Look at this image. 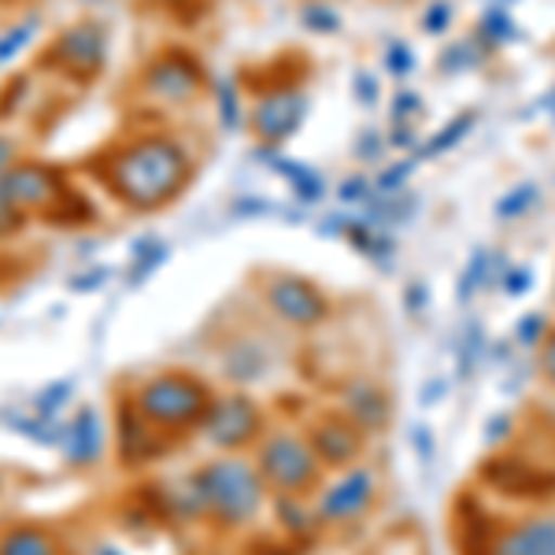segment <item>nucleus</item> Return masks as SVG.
<instances>
[{"label":"nucleus","instance_id":"obj_6","mask_svg":"<svg viewBox=\"0 0 555 555\" xmlns=\"http://www.w3.org/2000/svg\"><path fill=\"white\" fill-rule=\"evenodd\" d=\"M241 86L248 93V130L256 133V145L282 149L285 141H293L304 130L311 112V96L297 75L267 78V82L241 78Z\"/></svg>","mask_w":555,"mask_h":555},{"label":"nucleus","instance_id":"obj_44","mask_svg":"<svg viewBox=\"0 0 555 555\" xmlns=\"http://www.w3.org/2000/svg\"><path fill=\"white\" fill-rule=\"evenodd\" d=\"M533 289V271L530 267H515V271L504 274V293L507 297H522V293Z\"/></svg>","mask_w":555,"mask_h":555},{"label":"nucleus","instance_id":"obj_35","mask_svg":"<svg viewBox=\"0 0 555 555\" xmlns=\"http://www.w3.org/2000/svg\"><path fill=\"white\" fill-rule=\"evenodd\" d=\"M441 70H449V75H460V70H470L474 64H478V52H474V38H467V41H455V44H449V49L441 52Z\"/></svg>","mask_w":555,"mask_h":555},{"label":"nucleus","instance_id":"obj_14","mask_svg":"<svg viewBox=\"0 0 555 555\" xmlns=\"http://www.w3.org/2000/svg\"><path fill=\"white\" fill-rule=\"evenodd\" d=\"M474 555H555V512H530L492 526Z\"/></svg>","mask_w":555,"mask_h":555},{"label":"nucleus","instance_id":"obj_46","mask_svg":"<svg viewBox=\"0 0 555 555\" xmlns=\"http://www.w3.org/2000/svg\"><path fill=\"white\" fill-rule=\"evenodd\" d=\"M404 304H408L411 315H415V311H426V304H429L426 282H408V285H404Z\"/></svg>","mask_w":555,"mask_h":555},{"label":"nucleus","instance_id":"obj_28","mask_svg":"<svg viewBox=\"0 0 555 555\" xmlns=\"http://www.w3.org/2000/svg\"><path fill=\"white\" fill-rule=\"evenodd\" d=\"M415 167H418V156L404 159V164H389L378 178H374V193H378V196L404 193L408 190V178H411V171H415Z\"/></svg>","mask_w":555,"mask_h":555},{"label":"nucleus","instance_id":"obj_24","mask_svg":"<svg viewBox=\"0 0 555 555\" xmlns=\"http://www.w3.org/2000/svg\"><path fill=\"white\" fill-rule=\"evenodd\" d=\"M75 400V382L70 378H60V382H49L41 385L38 392L30 397V411H38L44 418H64V411L70 408Z\"/></svg>","mask_w":555,"mask_h":555},{"label":"nucleus","instance_id":"obj_32","mask_svg":"<svg viewBox=\"0 0 555 555\" xmlns=\"http://www.w3.org/2000/svg\"><path fill=\"white\" fill-rule=\"evenodd\" d=\"M486 278H489V253L486 248H478V253L470 256L467 271H463V278H460V304H467L474 293L486 285Z\"/></svg>","mask_w":555,"mask_h":555},{"label":"nucleus","instance_id":"obj_7","mask_svg":"<svg viewBox=\"0 0 555 555\" xmlns=\"http://www.w3.org/2000/svg\"><path fill=\"white\" fill-rule=\"evenodd\" d=\"M267 426H271L267 408L248 389H215L211 404L196 426V437L211 452H253Z\"/></svg>","mask_w":555,"mask_h":555},{"label":"nucleus","instance_id":"obj_29","mask_svg":"<svg viewBox=\"0 0 555 555\" xmlns=\"http://www.w3.org/2000/svg\"><path fill=\"white\" fill-rule=\"evenodd\" d=\"M382 64H385V70H389L392 78H408L411 70L418 67V56H415V49H411L408 41H389V44H385V52H382Z\"/></svg>","mask_w":555,"mask_h":555},{"label":"nucleus","instance_id":"obj_47","mask_svg":"<svg viewBox=\"0 0 555 555\" xmlns=\"http://www.w3.org/2000/svg\"><path fill=\"white\" fill-rule=\"evenodd\" d=\"M15 159H20V141H15L8 130H0V175H4Z\"/></svg>","mask_w":555,"mask_h":555},{"label":"nucleus","instance_id":"obj_38","mask_svg":"<svg viewBox=\"0 0 555 555\" xmlns=\"http://www.w3.org/2000/svg\"><path fill=\"white\" fill-rule=\"evenodd\" d=\"M418 112H423V96L411 93V89H400V93L392 96V104H389L392 127H397V122H415V115H418Z\"/></svg>","mask_w":555,"mask_h":555},{"label":"nucleus","instance_id":"obj_16","mask_svg":"<svg viewBox=\"0 0 555 555\" xmlns=\"http://www.w3.org/2000/svg\"><path fill=\"white\" fill-rule=\"evenodd\" d=\"M219 366H222V378L230 382V389H253V385L271 378V345H263L253 334H237L222 345L219 352Z\"/></svg>","mask_w":555,"mask_h":555},{"label":"nucleus","instance_id":"obj_43","mask_svg":"<svg viewBox=\"0 0 555 555\" xmlns=\"http://www.w3.org/2000/svg\"><path fill=\"white\" fill-rule=\"evenodd\" d=\"M382 152H385V133L366 127L360 138H356V156H360V159H371V164H374V159H378Z\"/></svg>","mask_w":555,"mask_h":555},{"label":"nucleus","instance_id":"obj_2","mask_svg":"<svg viewBox=\"0 0 555 555\" xmlns=\"http://www.w3.org/2000/svg\"><path fill=\"white\" fill-rule=\"evenodd\" d=\"M201 522L215 533H245L271 507V492L248 452H215L196 463L190 478Z\"/></svg>","mask_w":555,"mask_h":555},{"label":"nucleus","instance_id":"obj_39","mask_svg":"<svg viewBox=\"0 0 555 555\" xmlns=\"http://www.w3.org/2000/svg\"><path fill=\"white\" fill-rule=\"evenodd\" d=\"M408 441H411V449H415V455L423 463H434V455H437V437H434V429H429L426 423H415L408 429Z\"/></svg>","mask_w":555,"mask_h":555},{"label":"nucleus","instance_id":"obj_5","mask_svg":"<svg viewBox=\"0 0 555 555\" xmlns=\"http://www.w3.org/2000/svg\"><path fill=\"white\" fill-rule=\"evenodd\" d=\"M208 67L204 60L190 52L185 44H164L159 52L141 64L133 89L149 107H164V112H178V107H190L208 93Z\"/></svg>","mask_w":555,"mask_h":555},{"label":"nucleus","instance_id":"obj_13","mask_svg":"<svg viewBox=\"0 0 555 555\" xmlns=\"http://www.w3.org/2000/svg\"><path fill=\"white\" fill-rule=\"evenodd\" d=\"M171 437L159 434L156 426L130 404V397L122 392L119 408H115V452L127 470H145L149 463H156L164 452H171Z\"/></svg>","mask_w":555,"mask_h":555},{"label":"nucleus","instance_id":"obj_10","mask_svg":"<svg viewBox=\"0 0 555 555\" xmlns=\"http://www.w3.org/2000/svg\"><path fill=\"white\" fill-rule=\"evenodd\" d=\"M259 304L271 319L289 330H315L334 315V300L319 282L293 271H271L259 278Z\"/></svg>","mask_w":555,"mask_h":555},{"label":"nucleus","instance_id":"obj_1","mask_svg":"<svg viewBox=\"0 0 555 555\" xmlns=\"http://www.w3.org/2000/svg\"><path fill=\"white\" fill-rule=\"evenodd\" d=\"M93 175L122 211L159 215L193 185L196 152L182 133L167 127L130 130L96 156Z\"/></svg>","mask_w":555,"mask_h":555},{"label":"nucleus","instance_id":"obj_21","mask_svg":"<svg viewBox=\"0 0 555 555\" xmlns=\"http://www.w3.org/2000/svg\"><path fill=\"white\" fill-rule=\"evenodd\" d=\"M171 259V245H167L164 237L156 234H145L138 237L130 245V263H127V274H122V282H127V289H141L145 282L159 274V267Z\"/></svg>","mask_w":555,"mask_h":555},{"label":"nucleus","instance_id":"obj_40","mask_svg":"<svg viewBox=\"0 0 555 555\" xmlns=\"http://www.w3.org/2000/svg\"><path fill=\"white\" fill-rule=\"evenodd\" d=\"M452 26V4L449 0H434V4L426 8V15H423V30L426 34H444Z\"/></svg>","mask_w":555,"mask_h":555},{"label":"nucleus","instance_id":"obj_42","mask_svg":"<svg viewBox=\"0 0 555 555\" xmlns=\"http://www.w3.org/2000/svg\"><path fill=\"white\" fill-rule=\"evenodd\" d=\"M26 227H30V219L20 215L12 204L4 201V196H0V241H12L15 234H23Z\"/></svg>","mask_w":555,"mask_h":555},{"label":"nucleus","instance_id":"obj_19","mask_svg":"<svg viewBox=\"0 0 555 555\" xmlns=\"http://www.w3.org/2000/svg\"><path fill=\"white\" fill-rule=\"evenodd\" d=\"M208 96L215 107V122H219L222 133H241L248 130V93L241 86L237 75H211L208 82Z\"/></svg>","mask_w":555,"mask_h":555},{"label":"nucleus","instance_id":"obj_51","mask_svg":"<svg viewBox=\"0 0 555 555\" xmlns=\"http://www.w3.org/2000/svg\"><path fill=\"white\" fill-rule=\"evenodd\" d=\"M0 500H4V474H0Z\"/></svg>","mask_w":555,"mask_h":555},{"label":"nucleus","instance_id":"obj_31","mask_svg":"<svg viewBox=\"0 0 555 555\" xmlns=\"http://www.w3.org/2000/svg\"><path fill=\"white\" fill-rule=\"evenodd\" d=\"M533 204H537V185L526 182V185H518V190H512V193L504 196V201L496 204V215L504 222H515V219H522V215L530 211Z\"/></svg>","mask_w":555,"mask_h":555},{"label":"nucleus","instance_id":"obj_33","mask_svg":"<svg viewBox=\"0 0 555 555\" xmlns=\"http://www.w3.org/2000/svg\"><path fill=\"white\" fill-rule=\"evenodd\" d=\"M337 201L348 204V208H366L374 201V182L366 175H348L341 185H337Z\"/></svg>","mask_w":555,"mask_h":555},{"label":"nucleus","instance_id":"obj_30","mask_svg":"<svg viewBox=\"0 0 555 555\" xmlns=\"http://www.w3.org/2000/svg\"><path fill=\"white\" fill-rule=\"evenodd\" d=\"M107 282H112V267H107V263H93V267H82V271L70 274L67 278V289L78 293V297H86V293H101Z\"/></svg>","mask_w":555,"mask_h":555},{"label":"nucleus","instance_id":"obj_50","mask_svg":"<svg viewBox=\"0 0 555 555\" xmlns=\"http://www.w3.org/2000/svg\"><path fill=\"white\" fill-rule=\"evenodd\" d=\"M96 555H130V552H122L119 544H96Z\"/></svg>","mask_w":555,"mask_h":555},{"label":"nucleus","instance_id":"obj_23","mask_svg":"<svg viewBox=\"0 0 555 555\" xmlns=\"http://www.w3.org/2000/svg\"><path fill=\"white\" fill-rule=\"evenodd\" d=\"M64 418H44L38 411H4V423L38 449H56L60 434H64Z\"/></svg>","mask_w":555,"mask_h":555},{"label":"nucleus","instance_id":"obj_25","mask_svg":"<svg viewBox=\"0 0 555 555\" xmlns=\"http://www.w3.org/2000/svg\"><path fill=\"white\" fill-rule=\"evenodd\" d=\"M300 26L315 38H330V34H341V12L326 0H304Z\"/></svg>","mask_w":555,"mask_h":555},{"label":"nucleus","instance_id":"obj_26","mask_svg":"<svg viewBox=\"0 0 555 555\" xmlns=\"http://www.w3.org/2000/svg\"><path fill=\"white\" fill-rule=\"evenodd\" d=\"M474 127V112H463V115H455V119L449 122L444 130H437L434 138L426 141L423 149H418V156L423 159H437L441 152H449V149H455L460 145L463 138H467V130Z\"/></svg>","mask_w":555,"mask_h":555},{"label":"nucleus","instance_id":"obj_48","mask_svg":"<svg viewBox=\"0 0 555 555\" xmlns=\"http://www.w3.org/2000/svg\"><path fill=\"white\" fill-rule=\"evenodd\" d=\"M444 392H449V382H444V378H429L423 385V397H418V400H423V408H434L437 400L444 397Z\"/></svg>","mask_w":555,"mask_h":555},{"label":"nucleus","instance_id":"obj_8","mask_svg":"<svg viewBox=\"0 0 555 555\" xmlns=\"http://www.w3.org/2000/svg\"><path fill=\"white\" fill-rule=\"evenodd\" d=\"M112 60V34L101 20H75L56 34L41 52V67L56 70L75 86H89L107 70Z\"/></svg>","mask_w":555,"mask_h":555},{"label":"nucleus","instance_id":"obj_27","mask_svg":"<svg viewBox=\"0 0 555 555\" xmlns=\"http://www.w3.org/2000/svg\"><path fill=\"white\" fill-rule=\"evenodd\" d=\"M478 38L489 41V44H504L515 38V23H512V12L507 8H486V15H481L478 23Z\"/></svg>","mask_w":555,"mask_h":555},{"label":"nucleus","instance_id":"obj_4","mask_svg":"<svg viewBox=\"0 0 555 555\" xmlns=\"http://www.w3.org/2000/svg\"><path fill=\"white\" fill-rule=\"evenodd\" d=\"M253 463L271 496H311L326 478L300 426H267L253 449Z\"/></svg>","mask_w":555,"mask_h":555},{"label":"nucleus","instance_id":"obj_15","mask_svg":"<svg viewBox=\"0 0 555 555\" xmlns=\"http://www.w3.org/2000/svg\"><path fill=\"white\" fill-rule=\"evenodd\" d=\"M56 452H60V460H64V467H70V470L101 467V460L107 452V426H104L101 411L93 404H82L75 415H67Z\"/></svg>","mask_w":555,"mask_h":555},{"label":"nucleus","instance_id":"obj_37","mask_svg":"<svg viewBox=\"0 0 555 555\" xmlns=\"http://www.w3.org/2000/svg\"><path fill=\"white\" fill-rule=\"evenodd\" d=\"M352 96L360 101L363 107H374L382 101V82H378V75L374 70H366V67H360L352 75Z\"/></svg>","mask_w":555,"mask_h":555},{"label":"nucleus","instance_id":"obj_45","mask_svg":"<svg viewBox=\"0 0 555 555\" xmlns=\"http://www.w3.org/2000/svg\"><path fill=\"white\" fill-rule=\"evenodd\" d=\"M537 363H541V374L555 385V330H548L541 341V356H537Z\"/></svg>","mask_w":555,"mask_h":555},{"label":"nucleus","instance_id":"obj_3","mask_svg":"<svg viewBox=\"0 0 555 555\" xmlns=\"http://www.w3.org/2000/svg\"><path fill=\"white\" fill-rule=\"evenodd\" d=\"M127 397L159 434L182 441L185 434H196L215 397V385L204 374L185 371V366H164V371H152L133 382Z\"/></svg>","mask_w":555,"mask_h":555},{"label":"nucleus","instance_id":"obj_34","mask_svg":"<svg viewBox=\"0 0 555 555\" xmlns=\"http://www.w3.org/2000/svg\"><path fill=\"white\" fill-rule=\"evenodd\" d=\"M486 356V334H481L478 322H470L467 334H463V345H460V378H470L474 363Z\"/></svg>","mask_w":555,"mask_h":555},{"label":"nucleus","instance_id":"obj_11","mask_svg":"<svg viewBox=\"0 0 555 555\" xmlns=\"http://www.w3.org/2000/svg\"><path fill=\"white\" fill-rule=\"evenodd\" d=\"M378 496H382L378 474L371 467H363V463H356V467L334 470L330 481L322 478V486L311 492V507H315L319 526H326V530H345V526L363 522V518L374 512Z\"/></svg>","mask_w":555,"mask_h":555},{"label":"nucleus","instance_id":"obj_17","mask_svg":"<svg viewBox=\"0 0 555 555\" xmlns=\"http://www.w3.org/2000/svg\"><path fill=\"white\" fill-rule=\"evenodd\" d=\"M337 411H341L345 418H352L366 437H374V434H382V429H389L392 423V397L378 382L352 378L341 389V408Z\"/></svg>","mask_w":555,"mask_h":555},{"label":"nucleus","instance_id":"obj_49","mask_svg":"<svg viewBox=\"0 0 555 555\" xmlns=\"http://www.w3.org/2000/svg\"><path fill=\"white\" fill-rule=\"evenodd\" d=\"M345 230H348L345 215H326V219L319 222V234L322 237H345Z\"/></svg>","mask_w":555,"mask_h":555},{"label":"nucleus","instance_id":"obj_20","mask_svg":"<svg viewBox=\"0 0 555 555\" xmlns=\"http://www.w3.org/2000/svg\"><path fill=\"white\" fill-rule=\"evenodd\" d=\"M271 518L278 526V533L285 541H304L319 530V518L315 507H311V496H271Z\"/></svg>","mask_w":555,"mask_h":555},{"label":"nucleus","instance_id":"obj_18","mask_svg":"<svg viewBox=\"0 0 555 555\" xmlns=\"http://www.w3.org/2000/svg\"><path fill=\"white\" fill-rule=\"evenodd\" d=\"M0 555H70V544L49 522L20 518V522L0 526Z\"/></svg>","mask_w":555,"mask_h":555},{"label":"nucleus","instance_id":"obj_9","mask_svg":"<svg viewBox=\"0 0 555 555\" xmlns=\"http://www.w3.org/2000/svg\"><path fill=\"white\" fill-rule=\"evenodd\" d=\"M0 196H4L20 215H26L30 222L34 219L56 222L60 211L67 208V201L75 196V190L67 185V178L56 164L20 156L4 175H0Z\"/></svg>","mask_w":555,"mask_h":555},{"label":"nucleus","instance_id":"obj_52","mask_svg":"<svg viewBox=\"0 0 555 555\" xmlns=\"http://www.w3.org/2000/svg\"><path fill=\"white\" fill-rule=\"evenodd\" d=\"M392 4H404V0H392Z\"/></svg>","mask_w":555,"mask_h":555},{"label":"nucleus","instance_id":"obj_12","mask_svg":"<svg viewBox=\"0 0 555 555\" xmlns=\"http://www.w3.org/2000/svg\"><path fill=\"white\" fill-rule=\"evenodd\" d=\"M304 437H308V444L315 449L319 463L326 470H345V467L363 463L366 441H371V437H366L352 418H345L337 408L311 418V423L304 426Z\"/></svg>","mask_w":555,"mask_h":555},{"label":"nucleus","instance_id":"obj_36","mask_svg":"<svg viewBox=\"0 0 555 555\" xmlns=\"http://www.w3.org/2000/svg\"><path fill=\"white\" fill-rule=\"evenodd\" d=\"M230 215L234 219H263V215H285V208H278L274 201H267V196H237V201H230Z\"/></svg>","mask_w":555,"mask_h":555},{"label":"nucleus","instance_id":"obj_41","mask_svg":"<svg viewBox=\"0 0 555 555\" xmlns=\"http://www.w3.org/2000/svg\"><path fill=\"white\" fill-rule=\"evenodd\" d=\"M544 334H548V319H544V315H522V319H518V330H515L518 345H541Z\"/></svg>","mask_w":555,"mask_h":555},{"label":"nucleus","instance_id":"obj_22","mask_svg":"<svg viewBox=\"0 0 555 555\" xmlns=\"http://www.w3.org/2000/svg\"><path fill=\"white\" fill-rule=\"evenodd\" d=\"M41 30H44V15L41 12H26L15 23H8L4 30H0V70L20 64L26 52L38 44Z\"/></svg>","mask_w":555,"mask_h":555}]
</instances>
